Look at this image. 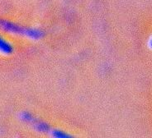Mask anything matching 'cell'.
<instances>
[{"label":"cell","mask_w":152,"mask_h":138,"mask_svg":"<svg viewBox=\"0 0 152 138\" xmlns=\"http://www.w3.org/2000/svg\"><path fill=\"white\" fill-rule=\"evenodd\" d=\"M9 50H10V48L8 44L2 38H0V52L8 53Z\"/></svg>","instance_id":"6da1fadb"}]
</instances>
